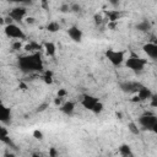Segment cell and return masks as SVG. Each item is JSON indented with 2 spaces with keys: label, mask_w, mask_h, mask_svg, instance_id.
I'll return each instance as SVG.
<instances>
[{
  "label": "cell",
  "mask_w": 157,
  "mask_h": 157,
  "mask_svg": "<svg viewBox=\"0 0 157 157\" xmlns=\"http://www.w3.org/2000/svg\"><path fill=\"white\" fill-rule=\"evenodd\" d=\"M18 67L22 72H34L43 70V61L40 58V53H29L28 55H23L18 59Z\"/></svg>",
  "instance_id": "1"
},
{
  "label": "cell",
  "mask_w": 157,
  "mask_h": 157,
  "mask_svg": "<svg viewBox=\"0 0 157 157\" xmlns=\"http://www.w3.org/2000/svg\"><path fill=\"white\" fill-rule=\"evenodd\" d=\"M81 105L85 109H87V110H90V112H92L94 114H99L103 110L102 102L97 97H94L92 94H88V93L82 94V97H81Z\"/></svg>",
  "instance_id": "2"
},
{
  "label": "cell",
  "mask_w": 157,
  "mask_h": 157,
  "mask_svg": "<svg viewBox=\"0 0 157 157\" xmlns=\"http://www.w3.org/2000/svg\"><path fill=\"white\" fill-rule=\"evenodd\" d=\"M146 65H147V60H145V59H142L135 54H131L128 59H125V66L128 69H130L131 71H135V72L144 71Z\"/></svg>",
  "instance_id": "3"
},
{
  "label": "cell",
  "mask_w": 157,
  "mask_h": 157,
  "mask_svg": "<svg viewBox=\"0 0 157 157\" xmlns=\"http://www.w3.org/2000/svg\"><path fill=\"white\" fill-rule=\"evenodd\" d=\"M4 32L5 34L9 37V38H13L16 40H22L26 38V33L23 32L22 28H20L15 23H7L5 27H4Z\"/></svg>",
  "instance_id": "4"
},
{
  "label": "cell",
  "mask_w": 157,
  "mask_h": 157,
  "mask_svg": "<svg viewBox=\"0 0 157 157\" xmlns=\"http://www.w3.org/2000/svg\"><path fill=\"white\" fill-rule=\"evenodd\" d=\"M105 58L113 66H120L125 61V55H124V52H121V50L108 49L105 52Z\"/></svg>",
  "instance_id": "5"
},
{
  "label": "cell",
  "mask_w": 157,
  "mask_h": 157,
  "mask_svg": "<svg viewBox=\"0 0 157 157\" xmlns=\"http://www.w3.org/2000/svg\"><path fill=\"white\" fill-rule=\"evenodd\" d=\"M137 121H139V125H140L144 130H148V131H151L152 128H153V125L157 123V117L153 115V114L146 113V114L141 115V117L139 118Z\"/></svg>",
  "instance_id": "6"
},
{
  "label": "cell",
  "mask_w": 157,
  "mask_h": 157,
  "mask_svg": "<svg viewBox=\"0 0 157 157\" xmlns=\"http://www.w3.org/2000/svg\"><path fill=\"white\" fill-rule=\"evenodd\" d=\"M26 15H27V10H26L23 6L13 7V9H11L10 12H9V17H10L11 20H13V21H17V22L22 21V20L26 17Z\"/></svg>",
  "instance_id": "7"
},
{
  "label": "cell",
  "mask_w": 157,
  "mask_h": 157,
  "mask_svg": "<svg viewBox=\"0 0 157 157\" xmlns=\"http://www.w3.org/2000/svg\"><path fill=\"white\" fill-rule=\"evenodd\" d=\"M144 53L152 60H157V43L155 42H148L142 45Z\"/></svg>",
  "instance_id": "8"
},
{
  "label": "cell",
  "mask_w": 157,
  "mask_h": 157,
  "mask_svg": "<svg viewBox=\"0 0 157 157\" xmlns=\"http://www.w3.org/2000/svg\"><path fill=\"white\" fill-rule=\"evenodd\" d=\"M67 36H69L74 42L80 43V42L82 40L83 33H82V31H81L77 26H71V27H69V29H67Z\"/></svg>",
  "instance_id": "9"
},
{
  "label": "cell",
  "mask_w": 157,
  "mask_h": 157,
  "mask_svg": "<svg viewBox=\"0 0 157 157\" xmlns=\"http://www.w3.org/2000/svg\"><path fill=\"white\" fill-rule=\"evenodd\" d=\"M60 112L64 113L65 115H72L74 112H75V103L71 102V101L64 102V103L60 105Z\"/></svg>",
  "instance_id": "10"
},
{
  "label": "cell",
  "mask_w": 157,
  "mask_h": 157,
  "mask_svg": "<svg viewBox=\"0 0 157 157\" xmlns=\"http://www.w3.org/2000/svg\"><path fill=\"white\" fill-rule=\"evenodd\" d=\"M142 85H140L137 82H125V83H121L120 85V87H121V90L124 92H135V93L139 91V88Z\"/></svg>",
  "instance_id": "11"
},
{
  "label": "cell",
  "mask_w": 157,
  "mask_h": 157,
  "mask_svg": "<svg viewBox=\"0 0 157 157\" xmlns=\"http://www.w3.org/2000/svg\"><path fill=\"white\" fill-rule=\"evenodd\" d=\"M10 119H11V110H10V108H7L5 105H1V108H0V120H1V123L6 124V123L10 121Z\"/></svg>",
  "instance_id": "12"
},
{
  "label": "cell",
  "mask_w": 157,
  "mask_h": 157,
  "mask_svg": "<svg viewBox=\"0 0 157 157\" xmlns=\"http://www.w3.org/2000/svg\"><path fill=\"white\" fill-rule=\"evenodd\" d=\"M136 94L139 96V98H140L141 101H146V99H150V98H151L152 92H151V91H150L147 87L141 86V87L139 88V91L136 92Z\"/></svg>",
  "instance_id": "13"
},
{
  "label": "cell",
  "mask_w": 157,
  "mask_h": 157,
  "mask_svg": "<svg viewBox=\"0 0 157 157\" xmlns=\"http://www.w3.org/2000/svg\"><path fill=\"white\" fill-rule=\"evenodd\" d=\"M43 48H44V52H45L47 56H54L55 53H56V47L53 42H45Z\"/></svg>",
  "instance_id": "14"
},
{
  "label": "cell",
  "mask_w": 157,
  "mask_h": 157,
  "mask_svg": "<svg viewBox=\"0 0 157 157\" xmlns=\"http://www.w3.org/2000/svg\"><path fill=\"white\" fill-rule=\"evenodd\" d=\"M119 153L121 156H131L132 155V151H131V147L126 144H123L120 147H119Z\"/></svg>",
  "instance_id": "15"
},
{
  "label": "cell",
  "mask_w": 157,
  "mask_h": 157,
  "mask_svg": "<svg viewBox=\"0 0 157 157\" xmlns=\"http://www.w3.org/2000/svg\"><path fill=\"white\" fill-rule=\"evenodd\" d=\"M150 28H151V25L147 21H141L136 25V29L140 31V32H147Z\"/></svg>",
  "instance_id": "16"
},
{
  "label": "cell",
  "mask_w": 157,
  "mask_h": 157,
  "mask_svg": "<svg viewBox=\"0 0 157 157\" xmlns=\"http://www.w3.org/2000/svg\"><path fill=\"white\" fill-rule=\"evenodd\" d=\"M25 49H26L27 52H29V53H36V52L40 50V45L37 44L36 42H31L29 44H27V45L25 47Z\"/></svg>",
  "instance_id": "17"
},
{
  "label": "cell",
  "mask_w": 157,
  "mask_h": 157,
  "mask_svg": "<svg viewBox=\"0 0 157 157\" xmlns=\"http://www.w3.org/2000/svg\"><path fill=\"white\" fill-rule=\"evenodd\" d=\"M47 29H48L49 32H52V33L58 32V31L60 29V25H59L58 22H55V21H52V22H49V23L47 25Z\"/></svg>",
  "instance_id": "18"
},
{
  "label": "cell",
  "mask_w": 157,
  "mask_h": 157,
  "mask_svg": "<svg viewBox=\"0 0 157 157\" xmlns=\"http://www.w3.org/2000/svg\"><path fill=\"white\" fill-rule=\"evenodd\" d=\"M43 80H44V82L47 85L53 83V74H52V71H45L44 72V76H43Z\"/></svg>",
  "instance_id": "19"
},
{
  "label": "cell",
  "mask_w": 157,
  "mask_h": 157,
  "mask_svg": "<svg viewBox=\"0 0 157 157\" xmlns=\"http://www.w3.org/2000/svg\"><path fill=\"white\" fill-rule=\"evenodd\" d=\"M128 129H129L134 135H137V134L140 132V129L137 128V124H135V123H129V124H128Z\"/></svg>",
  "instance_id": "20"
},
{
  "label": "cell",
  "mask_w": 157,
  "mask_h": 157,
  "mask_svg": "<svg viewBox=\"0 0 157 157\" xmlns=\"http://www.w3.org/2000/svg\"><path fill=\"white\" fill-rule=\"evenodd\" d=\"M150 104L153 108H157V93H152V96L150 98Z\"/></svg>",
  "instance_id": "21"
},
{
  "label": "cell",
  "mask_w": 157,
  "mask_h": 157,
  "mask_svg": "<svg viewBox=\"0 0 157 157\" xmlns=\"http://www.w3.org/2000/svg\"><path fill=\"white\" fill-rule=\"evenodd\" d=\"M33 136L36 137V139H42L43 137V134H42V131H39V130H34V132H33Z\"/></svg>",
  "instance_id": "22"
},
{
  "label": "cell",
  "mask_w": 157,
  "mask_h": 157,
  "mask_svg": "<svg viewBox=\"0 0 157 157\" xmlns=\"http://www.w3.org/2000/svg\"><path fill=\"white\" fill-rule=\"evenodd\" d=\"M22 47V44H21V40H16L15 43H13V45H12V48L15 49V50H17V49H20Z\"/></svg>",
  "instance_id": "23"
},
{
  "label": "cell",
  "mask_w": 157,
  "mask_h": 157,
  "mask_svg": "<svg viewBox=\"0 0 157 157\" xmlns=\"http://www.w3.org/2000/svg\"><path fill=\"white\" fill-rule=\"evenodd\" d=\"M65 96H66V91H65L64 88H60V90L58 91V97L63 98V97H65Z\"/></svg>",
  "instance_id": "24"
},
{
  "label": "cell",
  "mask_w": 157,
  "mask_h": 157,
  "mask_svg": "<svg viewBox=\"0 0 157 157\" xmlns=\"http://www.w3.org/2000/svg\"><path fill=\"white\" fill-rule=\"evenodd\" d=\"M40 5L43 9H48L49 6V0H40Z\"/></svg>",
  "instance_id": "25"
},
{
  "label": "cell",
  "mask_w": 157,
  "mask_h": 157,
  "mask_svg": "<svg viewBox=\"0 0 157 157\" xmlns=\"http://www.w3.org/2000/svg\"><path fill=\"white\" fill-rule=\"evenodd\" d=\"M11 2H16V4H27V2H31V0H9Z\"/></svg>",
  "instance_id": "26"
},
{
  "label": "cell",
  "mask_w": 157,
  "mask_h": 157,
  "mask_svg": "<svg viewBox=\"0 0 157 157\" xmlns=\"http://www.w3.org/2000/svg\"><path fill=\"white\" fill-rule=\"evenodd\" d=\"M67 10H69V5H63V6H61V9H60V11H61V12H66Z\"/></svg>",
  "instance_id": "27"
},
{
  "label": "cell",
  "mask_w": 157,
  "mask_h": 157,
  "mask_svg": "<svg viewBox=\"0 0 157 157\" xmlns=\"http://www.w3.org/2000/svg\"><path fill=\"white\" fill-rule=\"evenodd\" d=\"M26 22L27 23H34V18L33 17H26Z\"/></svg>",
  "instance_id": "28"
},
{
  "label": "cell",
  "mask_w": 157,
  "mask_h": 157,
  "mask_svg": "<svg viewBox=\"0 0 157 157\" xmlns=\"http://www.w3.org/2000/svg\"><path fill=\"white\" fill-rule=\"evenodd\" d=\"M108 1H109L112 5H114V6H117V5L120 2V0H108Z\"/></svg>",
  "instance_id": "29"
},
{
  "label": "cell",
  "mask_w": 157,
  "mask_h": 157,
  "mask_svg": "<svg viewBox=\"0 0 157 157\" xmlns=\"http://www.w3.org/2000/svg\"><path fill=\"white\" fill-rule=\"evenodd\" d=\"M151 131H152L153 134H156V135H157V123L153 125V128H152V130H151Z\"/></svg>",
  "instance_id": "30"
},
{
  "label": "cell",
  "mask_w": 157,
  "mask_h": 157,
  "mask_svg": "<svg viewBox=\"0 0 157 157\" xmlns=\"http://www.w3.org/2000/svg\"><path fill=\"white\" fill-rule=\"evenodd\" d=\"M50 155H52V156H55V155H56V152H55V150H54V148H52V150H50Z\"/></svg>",
  "instance_id": "31"
}]
</instances>
